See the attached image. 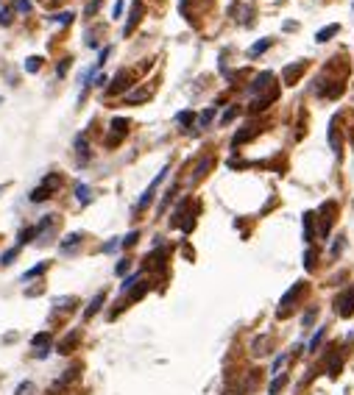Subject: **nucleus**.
<instances>
[{"label": "nucleus", "instance_id": "25", "mask_svg": "<svg viewBox=\"0 0 354 395\" xmlns=\"http://www.w3.org/2000/svg\"><path fill=\"white\" fill-rule=\"evenodd\" d=\"M338 25H329V28H324V31H318V42H326V39H329V36H335L338 34Z\"/></svg>", "mask_w": 354, "mask_h": 395}, {"label": "nucleus", "instance_id": "1", "mask_svg": "<svg viewBox=\"0 0 354 395\" xmlns=\"http://www.w3.org/2000/svg\"><path fill=\"white\" fill-rule=\"evenodd\" d=\"M304 289H307V284H304V281H296V284H293V287H290V289H287V292L282 295V301H279V315L290 309V306L298 301V295H301Z\"/></svg>", "mask_w": 354, "mask_h": 395}, {"label": "nucleus", "instance_id": "10", "mask_svg": "<svg viewBox=\"0 0 354 395\" xmlns=\"http://www.w3.org/2000/svg\"><path fill=\"white\" fill-rule=\"evenodd\" d=\"M50 195H53V192H50L48 187H36V190L31 192V203H42V200H48Z\"/></svg>", "mask_w": 354, "mask_h": 395}, {"label": "nucleus", "instance_id": "9", "mask_svg": "<svg viewBox=\"0 0 354 395\" xmlns=\"http://www.w3.org/2000/svg\"><path fill=\"white\" fill-rule=\"evenodd\" d=\"M76 304H78V301H76L73 295H70V298H56V301H53V306H56V309H62V312H73V309H76Z\"/></svg>", "mask_w": 354, "mask_h": 395}, {"label": "nucleus", "instance_id": "7", "mask_svg": "<svg viewBox=\"0 0 354 395\" xmlns=\"http://www.w3.org/2000/svg\"><path fill=\"white\" fill-rule=\"evenodd\" d=\"M50 342H53V337H50V331H39L31 337V345L34 348H50Z\"/></svg>", "mask_w": 354, "mask_h": 395}, {"label": "nucleus", "instance_id": "3", "mask_svg": "<svg viewBox=\"0 0 354 395\" xmlns=\"http://www.w3.org/2000/svg\"><path fill=\"white\" fill-rule=\"evenodd\" d=\"M103 304H106V292H98V295L87 304V309H84V320H89V318H95L100 309H103Z\"/></svg>", "mask_w": 354, "mask_h": 395}, {"label": "nucleus", "instance_id": "42", "mask_svg": "<svg viewBox=\"0 0 354 395\" xmlns=\"http://www.w3.org/2000/svg\"><path fill=\"white\" fill-rule=\"evenodd\" d=\"M67 62H70V59H64V62H62V64H59V67H56V72H59V78H62V75H64V72H67Z\"/></svg>", "mask_w": 354, "mask_h": 395}, {"label": "nucleus", "instance_id": "20", "mask_svg": "<svg viewBox=\"0 0 354 395\" xmlns=\"http://www.w3.org/2000/svg\"><path fill=\"white\" fill-rule=\"evenodd\" d=\"M39 67H42V59H39V56H31V59H25V70H28V72H36Z\"/></svg>", "mask_w": 354, "mask_h": 395}, {"label": "nucleus", "instance_id": "12", "mask_svg": "<svg viewBox=\"0 0 354 395\" xmlns=\"http://www.w3.org/2000/svg\"><path fill=\"white\" fill-rule=\"evenodd\" d=\"M329 145H332L335 153H340V139H338V123L332 120V126H329Z\"/></svg>", "mask_w": 354, "mask_h": 395}, {"label": "nucleus", "instance_id": "29", "mask_svg": "<svg viewBox=\"0 0 354 395\" xmlns=\"http://www.w3.org/2000/svg\"><path fill=\"white\" fill-rule=\"evenodd\" d=\"M301 70H304V64H296V67H290V70L284 72V78H287V84H293V78H296Z\"/></svg>", "mask_w": 354, "mask_h": 395}, {"label": "nucleus", "instance_id": "17", "mask_svg": "<svg viewBox=\"0 0 354 395\" xmlns=\"http://www.w3.org/2000/svg\"><path fill=\"white\" fill-rule=\"evenodd\" d=\"M340 367H343L340 356H338V353H332V356H329V376H338V373H340Z\"/></svg>", "mask_w": 354, "mask_h": 395}, {"label": "nucleus", "instance_id": "16", "mask_svg": "<svg viewBox=\"0 0 354 395\" xmlns=\"http://www.w3.org/2000/svg\"><path fill=\"white\" fill-rule=\"evenodd\" d=\"M126 81H128V75H126V72H120V75L114 78V84L109 86V92H123V89H126V86H128Z\"/></svg>", "mask_w": 354, "mask_h": 395}, {"label": "nucleus", "instance_id": "28", "mask_svg": "<svg viewBox=\"0 0 354 395\" xmlns=\"http://www.w3.org/2000/svg\"><path fill=\"white\" fill-rule=\"evenodd\" d=\"M315 318H318V309H315V306H312V309L307 312L304 318H301V326H304V329H307V326H312V320H315Z\"/></svg>", "mask_w": 354, "mask_h": 395}, {"label": "nucleus", "instance_id": "26", "mask_svg": "<svg viewBox=\"0 0 354 395\" xmlns=\"http://www.w3.org/2000/svg\"><path fill=\"white\" fill-rule=\"evenodd\" d=\"M212 120H215V106H212V109H206V112L201 114V120H198V123H201V128H206Z\"/></svg>", "mask_w": 354, "mask_h": 395}, {"label": "nucleus", "instance_id": "6", "mask_svg": "<svg viewBox=\"0 0 354 395\" xmlns=\"http://www.w3.org/2000/svg\"><path fill=\"white\" fill-rule=\"evenodd\" d=\"M48 267H50V262H39V264H34L31 270H25V273H22V281H31V278H36V275H42Z\"/></svg>", "mask_w": 354, "mask_h": 395}, {"label": "nucleus", "instance_id": "19", "mask_svg": "<svg viewBox=\"0 0 354 395\" xmlns=\"http://www.w3.org/2000/svg\"><path fill=\"white\" fill-rule=\"evenodd\" d=\"M34 390H36V387H34V381H22L20 387L14 390V395H34Z\"/></svg>", "mask_w": 354, "mask_h": 395}, {"label": "nucleus", "instance_id": "34", "mask_svg": "<svg viewBox=\"0 0 354 395\" xmlns=\"http://www.w3.org/2000/svg\"><path fill=\"white\" fill-rule=\"evenodd\" d=\"M304 267H307V270L315 267V254H312V251H307V254H304Z\"/></svg>", "mask_w": 354, "mask_h": 395}, {"label": "nucleus", "instance_id": "31", "mask_svg": "<svg viewBox=\"0 0 354 395\" xmlns=\"http://www.w3.org/2000/svg\"><path fill=\"white\" fill-rule=\"evenodd\" d=\"M284 362H287V356H284V353H282V356H276V362H273V367H270V373L279 376V370L284 367Z\"/></svg>", "mask_w": 354, "mask_h": 395}, {"label": "nucleus", "instance_id": "22", "mask_svg": "<svg viewBox=\"0 0 354 395\" xmlns=\"http://www.w3.org/2000/svg\"><path fill=\"white\" fill-rule=\"evenodd\" d=\"M324 334H326V329H318V331L312 334V339H310V351H318V345H321V339H324Z\"/></svg>", "mask_w": 354, "mask_h": 395}, {"label": "nucleus", "instance_id": "37", "mask_svg": "<svg viewBox=\"0 0 354 395\" xmlns=\"http://www.w3.org/2000/svg\"><path fill=\"white\" fill-rule=\"evenodd\" d=\"M268 45H270V42H257V45H254V48L248 50V53H251V56H257V53H262V50L268 48Z\"/></svg>", "mask_w": 354, "mask_h": 395}, {"label": "nucleus", "instance_id": "32", "mask_svg": "<svg viewBox=\"0 0 354 395\" xmlns=\"http://www.w3.org/2000/svg\"><path fill=\"white\" fill-rule=\"evenodd\" d=\"M176 123H181V126H190V123H192V112H178V114H176Z\"/></svg>", "mask_w": 354, "mask_h": 395}, {"label": "nucleus", "instance_id": "2", "mask_svg": "<svg viewBox=\"0 0 354 395\" xmlns=\"http://www.w3.org/2000/svg\"><path fill=\"white\" fill-rule=\"evenodd\" d=\"M335 306H338V315H340V318H349V315H354V284L338 298V301H335Z\"/></svg>", "mask_w": 354, "mask_h": 395}, {"label": "nucleus", "instance_id": "11", "mask_svg": "<svg viewBox=\"0 0 354 395\" xmlns=\"http://www.w3.org/2000/svg\"><path fill=\"white\" fill-rule=\"evenodd\" d=\"M134 284H140V273L126 275V278H123V284H120V292H131V289H134Z\"/></svg>", "mask_w": 354, "mask_h": 395}, {"label": "nucleus", "instance_id": "35", "mask_svg": "<svg viewBox=\"0 0 354 395\" xmlns=\"http://www.w3.org/2000/svg\"><path fill=\"white\" fill-rule=\"evenodd\" d=\"M11 22V11L8 8H0V25H8Z\"/></svg>", "mask_w": 354, "mask_h": 395}, {"label": "nucleus", "instance_id": "38", "mask_svg": "<svg viewBox=\"0 0 354 395\" xmlns=\"http://www.w3.org/2000/svg\"><path fill=\"white\" fill-rule=\"evenodd\" d=\"M48 353H50V348H34V356H36V359H48Z\"/></svg>", "mask_w": 354, "mask_h": 395}, {"label": "nucleus", "instance_id": "36", "mask_svg": "<svg viewBox=\"0 0 354 395\" xmlns=\"http://www.w3.org/2000/svg\"><path fill=\"white\" fill-rule=\"evenodd\" d=\"M117 248H120V240H112V242L103 245V254H112V251H117Z\"/></svg>", "mask_w": 354, "mask_h": 395}, {"label": "nucleus", "instance_id": "33", "mask_svg": "<svg viewBox=\"0 0 354 395\" xmlns=\"http://www.w3.org/2000/svg\"><path fill=\"white\" fill-rule=\"evenodd\" d=\"M340 251H343V237H338V240L332 242V248H329V254H332V256H338Z\"/></svg>", "mask_w": 354, "mask_h": 395}, {"label": "nucleus", "instance_id": "41", "mask_svg": "<svg viewBox=\"0 0 354 395\" xmlns=\"http://www.w3.org/2000/svg\"><path fill=\"white\" fill-rule=\"evenodd\" d=\"M17 8H20V11H31V3L28 0H17Z\"/></svg>", "mask_w": 354, "mask_h": 395}, {"label": "nucleus", "instance_id": "13", "mask_svg": "<svg viewBox=\"0 0 354 395\" xmlns=\"http://www.w3.org/2000/svg\"><path fill=\"white\" fill-rule=\"evenodd\" d=\"M76 198H78V203H81V206H87V203H89V187H87V184H78V187H76Z\"/></svg>", "mask_w": 354, "mask_h": 395}, {"label": "nucleus", "instance_id": "40", "mask_svg": "<svg viewBox=\"0 0 354 395\" xmlns=\"http://www.w3.org/2000/svg\"><path fill=\"white\" fill-rule=\"evenodd\" d=\"M234 114H237V106H234V109H229V112L223 114V120H220V123H229V120H234Z\"/></svg>", "mask_w": 354, "mask_h": 395}, {"label": "nucleus", "instance_id": "30", "mask_svg": "<svg viewBox=\"0 0 354 395\" xmlns=\"http://www.w3.org/2000/svg\"><path fill=\"white\" fill-rule=\"evenodd\" d=\"M128 270H131V262H128V259H123V262H117V267H114V273H117V275H126Z\"/></svg>", "mask_w": 354, "mask_h": 395}, {"label": "nucleus", "instance_id": "14", "mask_svg": "<svg viewBox=\"0 0 354 395\" xmlns=\"http://www.w3.org/2000/svg\"><path fill=\"white\" fill-rule=\"evenodd\" d=\"M142 100H148V89H137L126 95V103H142Z\"/></svg>", "mask_w": 354, "mask_h": 395}, {"label": "nucleus", "instance_id": "39", "mask_svg": "<svg viewBox=\"0 0 354 395\" xmlns=\"http://www.w3.org/2000/svg\"><path fill=\"white\" fill-rule=\"evenodd\" d=\"M209 164H212V159H204V162L198 164V170H195V173H198V176H204L206 170H209Z\"/></svg>", "mask_w": 354, "mask_h": 395}, {"label": "nucleus", "instance_id": "43", "mask_svg": "<svg viewBox=\"0 0 354 395\" xmlns=\"http://www.w3.org/2000/svg\"><path fill=\"white\" fill-rule=\"evenodd\" d=\"M120 11H123V3L117 0V3H114V11H112V14H114V17H120Z\"/></svg>", "mask_w": 354, "mask_h": 395}, {"label": "nucleus", "instance_id": "8", "mask_svg": "<svg viewBox=\"0 0 354 395\" xmlns=\"http://www.w3.org/2000/svg\"><path fill=\"white\" fill-rule=\"evenodd\" d=\"M34 240H36V228H34V226H31V228H22L20 237H17V248L28 245V242H34Z\"/></svg>", "mask_w": 354, "mask_h": 395}, {"label": "nucleus", "instance_id": "44", "mask_svg": "<svg viewBox=\"0 0 354 395\" xmlns=\"http://www.w3.org/2000/svg\"><path fill=\"white\" fill-rule=\"evenodd\" d=\"M106 81H109L106 75H98V78H95V86H103V84H106Z\"/></svg>", "mask_w": 354, "mask_h": 395}, {"label": "nucleus", "instance_id": "24", "mask_svg": "<svg viewBox=\"0 0 354 395\" xmlns=\"http://www.w3.org/2000/svg\"><path fill=\"white\" fill-rule=\"evenodd\" d=\"M304 242H312V214H304Z\"/></svg>", "mask_w": 354, "mask_h": 395}, {"label": "nucleus", "instance_id": "45", "mask_svg": "<svg viewBox=\"0 0 354 395\" xmlns=\"http://www.w3.org/2000/svg\"><path fill=\"white\" fill-rule=\"evenodd\" d=\"M3 190H6V187H0V192H3Z\"/></svg>", "mask_w": 354, "mask_h": 395}, {"label": "nucleus", "instance_id": "18", "mask_svg": "<svg viewBox=\"0 0 354 395\" xmlns=\"http://www.w3.org/2000/svg\"><path fill=\"white\" fill-rule=\"evenodd\" d=\"M284 387V376L279 373V376H273V381H270V390H268V395H279V390Z\"/></svg>", "mask_w": 354, "mask_h": 395}, {"label": "nucleus", "instance_id": "27", "mask_svg": "<svg viewBox=\"0 0 354 395\" xmlns=\"http://www.w3.org/2000/svg\"><path fill=\"white\" fill-rule=\"evenodd\" d=\"M73 11H62V14H53V22H62V25H67V22H73Z\"/></svg>", "mask_w": 354, "mask_h": 395}, {"label": "nucleus", "instance_id": "23", "mask_svg": "<svg viewBox=\"0 0 354 395\" xmlns=\"http://www.w3.org/2000/svg\"><path fill=\"white\" fill-rule=\"evenodd\" d=\"M137 240H140V231H131V234H126L120 240V245L123 248H131V245H137Z\"/></svg>", "mask_w": 354, "mask_h": 395}, {"label": "nucleus", "instance_id": "46", "mask_svg": "<svg viewBox=\"0 0 354 395\" xmlns=\"http://www.w3.org/2000/svg\"><path fill=\"white\" fill-rule=\"evenodd\" d=\"M0 100H3V98H0Z\"/></svg>", "mask_w": 354, "mask_h": 395}, {"label": "nucleus", "instance_id": "15", "mask_svg": "<svg viewBox=\"0 0 354 395\" xmlns=\"http://www.w3.org/2000/svg\"><path fill=\"white\" fill-rule=\"evenodd\" d=\"M17 254H20V248H17V245H14V248H8L6 254L0 256V264H3V267H8V264H11V262L17 259Z\"/></svg>", "mask_w": 354, "mask_h": 395}, {"label": "nucleus", "instance_id": "4", "mask_svg": "<svg viewBox=\"0 0 354 395\" xmlns=\"http://www.w3.org/2000/svg\"><path fill=\"white\" fill-rule=\"evenodd\" d=\"M78 339H81V331H73V334H67V337L62 339V342H59V353H62V356H67V353L73 351V348H76V342Z\"/></svg>", "mask_w": 354, "mask_h": 395}, {"label": "nucleus", "instance_id": "5", "mask_svg": "<svg viewBox=\"0 0 354 395\" xmlns=\"http://www.w3.org/2000/svg\"><path fill=\"white\" fill-rule=\"evenodd\" d=\"M78 242H81V234L73 231V234H67V237H64V240L59 242V248H62V254H70V251L78 245Z\"/></svg>", "mask_w": 354, "mask_h": 395}, {"label": "nucleus", "instance_id": "21", "mask_svg": "<svg viewBox=\"0 0 354 395\" xmlns=\"http://www.w3.org/2000/svg\"><path fill=\"white\" fill-rule=\"evenodd\" d=\"M145 289H148V284H145V281H140V287H134V289H131V295H128V301H140V298L145 295Z\"/></svg>", "mask_w": 354, "mask_h": 395}]
</instances>
